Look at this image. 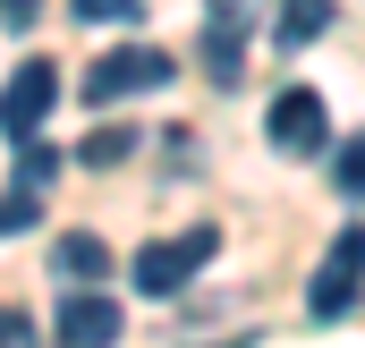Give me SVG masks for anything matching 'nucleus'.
Listing matches in <instances>:
<instances>
[{
    "mask_svg": "<svg viewBox=\"0 0 365 348\" xmlns=\"http://www.w3.org/2000/svg\"><path fill=\"white\" fill-rule=\"evenodd\" d=\"M179 77V60L162 51V43H119V51H102L86 68V102L93 111H110V102H136V93H162Z\"/></svg>",
    "mask_w": 365,
    "mask_h": 348,
    "instance_id": "f257e3e1",
    "label": "nucleus"
},
{
    "mask_svg": "<svg viewBox=\"0 0 365 348\" xmlns=\"http://www.w3.org/2000/svg\"><path fill=\"white\" fill-rule=\"evenodd\" d=\"M212 255H221V230H204V221H195V230H170V238H153V247L136 255V289H145V297H179Z\"/></svg>",
    "mask_w": 365,
    "mask_h": 348,
    "instance_id": "f03ea898",
    "label": "nucleus"
},
{
    "mask_svg": "<svg viewBox=\"0 0 365 348\" xmlns=\"http://www.w3.org/2000/svg\"><path fill=\"white\" fill-rule=\"evenodd\" d=\"M357 289H365V230H340L331 255L314 263V280H306V314L314 323H340L357 306Z\"/></svg>",
    "mask_w": 365,
    "mask_h": 348,
    "instance_id": "7ed1b4c3",
    "label": "nucleus"
},
{
    "mask_svg": "<svg viewBox=\"0 0 365 348\" xmlns=\"http://www.w3.org/2000/svg\"><path fill=\"white\" fill-rule=\"evenodd\" d=\"M264 136H272L289 162H306V153H323L331 145V119H323V93L314 86H280L272 111H264Z\"/></svg>",
    "mask_w": 365,
    "mask_h": 348,
    "instance_id": "20e7f679",
    "label": "nucleus"
},
{
    "mask_svg": "<svg viewBox=\"0 0 365 348\" xmlns=\"http://www.w3.org/2000/svg\"><path fill=\"white\" fill-rule=\"evenodd\" d=\"M51 102H60V68H51V60H26V68L9 77V93H0V128L26 145V136L51 119Z\"/></svg>",
    "mask_w": 365,
    "mask_h": 348,
    "instance_id": "39448f33",
    "label": "nucleus"
},
{
    "mask_svg": "<svg viewBox=\"0 0 365 348\" xmlns=\"http://www.w3.org/2000/svg\"><path fill=\"white\" fill-rule=\"evenodd\" d=\"M247 9H255V0H212V26H204V68H212L221 86H238V68H247Z\"/></svg>",
    "mask_w": 365,
    "mask_h": 348,
    "instance_id": "423d86ee",
    "label": "nucleus"
},
{
    "mask_svg": "<svg viewBox=\"0 0 365 348\" xmlns=\"http://www.w3.org/2000/svg\"><path fill=\"white\" fill-rule=\"evenodd\" d=\"M110 340H119V306H110L102 289L60 297V348H110Z\"/></svg>",
    "mask_w": 365,
    "mask_h": 348,
    "instance_id": "0eeeda50",
    "label": "nucleus"
},
{
    "mask_svg": "<svg viewBox=\"0 0 365 348\" xmlns=\"http://www.w3.org/2000/svg\"><path fill=\"white\" fill-rule=\"evenodd\" d=\"M331 34V0H272V43L297 51V43H323Z\"/></svg>",
    "mask_w": 365,
    "mask_h": 348,
    "instance_id": "6e6552de",
    "label": "nucleus"
},
{
    "mask_svg": "<svg viewBox=\"0 0 365 348\" xmlns=\"http://www.w3.org/2000/svg\"><path fill=\"white\" fill-rule=\"evenodd\" d=\"M51 263H60V280H86V289H93V280L110 272V247L77 230V238H60V247H51Z\"/></svg>",
    "mask_w": 365,
    "mask_h": 348,
    "instance_id": "1a4fd4ad",
    "label": "nucleus"
},
{
    "mask_svg": "<svg viewBox=\"0 0 365 348\" xmlns=\"http://www.w3.org/2000/svg\"><path fill=\"white\" fill-rule=\"evenodd\" d=\"M128 153H136V128H93L86 145H77V162H86V170H119Z\"/></svg>",
    "mask_w": 365,
    "mask_h": 348,
    "instance_id": "9d476101",
    "label": "nucleus"
},
{
    "mask_svg": "<svg viewBox=\"0 0 365 348\" xmlns=\"http://www.w3.org/2000/svg\"><path fill=\"white\" fill-rule=\"evenodd\" d=\"M145 0H77V26H136Z\"/></svg>",
    "mask_w": 365,
    "mask_h": 348,
    "instance_id": "9b49d317",
    "label": "nucleus"
},
{
    "mask_svg": "<svg viewBox=\"0 0 365 348\" xmlns=\"http://www.w3.org/2000/svg\"><path fill=\"white\" fill-rule=\"evenodd\" d=\"M51 170H60V153L26 136V153H17V178H26V195H43V187H51Z\"/></svg>",
    "mask_w": 365,
    "mask_h": 348,
    "instance_id": "f8f14e48",
    "label": "nucleus"
},
{
    "mask_svg": "<svg viewBox=\"0 0 365 348\" xmlns=\"http://www.w3.org/2000/svg\"><path fill=\"white\" fill-rule=\"evenodd\" d=\"M34 213H43V204L9 187V195H0V238H17V230H34Z\"/></svg>",
    "mask_w": 365,
    "mask_h": 348,
    "instance_id": "ddd939ff",
    "label": "nucleus"
},
{
    "mask_svg": "<svg viewBox=\"0 0 365 348\" xmlns=\"http://www.w3.org/2000/svg\"><path fill=\"white\" fill-rule=\"evenodd\" d=\"M331 178H340V195H357V204H365V136L340 153V170H331Z\"/></svg>",
    "mask_w": 365,
    "mask_h": 348,
    "instance_id": "4468645a",
    "label": "nucleus"
},
{
    "mask_svg": "<svg viewBox=\"0 0 365 348\" xmlns=\"http://www.w3.org/2000/svg\"><path fill=\"white\" fill-rule=\"evenodd\" d=\"M0 348H34V323H26L17 306H0Z\"/></svg>",
    "mask_w": 365,
    "mask_h": 348,
    "instance_id": "2eb2a0df",
    "label": "nucleus"
},
{
    "mask_svg": "<svg viewBox=\"0 0 365 348\" xmlns=\"http://www.w3.org/2000/svg\"><path fill=\"white\" fill-rule=\"evenodd\" d=\"M0 17H9V26H26V17H34V0H0Z\"/></svg>",
    "mask_w": 365,
    "mask_h": 348,
    "instance_id": "dca6fc26",
    "label": "nucleus"
}]
</instances>
